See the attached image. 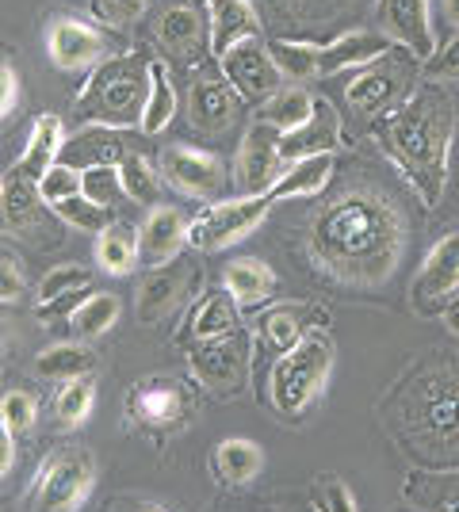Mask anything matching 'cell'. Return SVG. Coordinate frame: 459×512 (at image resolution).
<instances>
[{
    "mask_svg": "<svg viewBox=\"0 0 459 512\" xmlns=\"http://www.w3.org/2000/svg\"><path fill=\"white\" fill-rule=\"evenodd\" d=\"M119 184H123V195H127L131 203L157 207V195H161V169L153 165L150 157L127 153V157L119 161Z\"/></svg>",
    "mask_w": 459,
    "mask_h": 512,
    "instance_id": "cell-38",
    "label": "cell"
},
{
    "mask_svg": "<svg viewBox=\"0 0 459 512\" xmlns=\"http://www.w3.org/2000/svg\"><path fill=\"white\" fill-rule=\"evenodd\" d=\"M39 421V402H35V394H27V390H4L0 394V425L8 428L16 440L27 436L31 428Z\"/></svg>",
    "mask_w": 459,
    "mask_h": 512,
    "instance_id": "cell-42",
    "label": "cell"
},
{
    "mask_svg": "<svg viewBox=\"0 0 459 512\" xmlns=\"http://www.w3.org/2000/svg\"><path fill=\"white\" fill-rule=\"evenodd\" d=\"M337 142H341V119H337V111H333L326 100H318L310 123L284 138V161L291 165V161H303V157L333 153Z\"/></svg>",
    "mask_w": 459,
    "mask_h": 512,
    "instance_id": "cell-26",
    "label": "cell"
},
{
    "mask_svg": "<svg viewBox=\"0 0 459 512\" xmlns=\"http://www.w3.org/2000/svg\"><path fill=\"white\" fill-rule=\"evenodd\" d=\"M81 195H88L92 203H104V207H115L123 195V184H119V165H96V169L81 172Z\"/></svg>",
    "mask_w": 459,
    "mask_h": 512,
    "instance_id": "cell-44",
    "label": "cell"
},
{
    "mask_svg": "<svg viewBox=\"0 0 459 512\" xmlns=\"http://www.w3.org/2000/svg\"><path fill=\"white\" fill-rule=\"evenodd\" d=\"M23 287H27V276H23V264L8 249H0V306L23 299Z\"/></svg>",
    "mask_w": 459,
    "mask_h": 512,
    "instance_id": "cell-49",
    "label": "cell"
},
{
    "mask_svg": "<svg viewBox=\"0 0 459 512\" xmlns=\"http://www.w3.org/2000/svg\"><path fill=\"white\" fill-rule=\"evenodd\" d=\"M134 512H169V509H161V505H138Z\"/></svg>",
    "mask_w": 459,
    "mask_h": 512,
    "instance_id": "cell-55",
    "label": "cell"
},
{
    "mask_svg": "<svg viewBox=\"0 0 459 512\" xmlns=\"http://www.w3.org/2000/svg\"><path fill=\"white\" fill-rule=\"evenodd\" d=\"M96 409V379L81 375V379H69L58 386L54 394V421L62 428H81Z\"/></svg>",
    "mask_w": 459,
    "mask_h": 512,
    "instance_id": "cell-37",
    "label": "cell"
},
{
    "mask_svg": "<svg viewBox=\"0 0 459 512\" xmlns=\"http://www.w3.org/2000/svg\"><path fill=\"white\" fill-rule=\"evenodd\" d=\"M314 107H318V100H314L303 85H284L268 104H261V119L264 123H272V127L287 138V134H295L299 127L310 123Z\"/></svg>",
    "mask_w": 459,
    "mask_h": 512,
    "instance_id": "cell-34",
    "label": "cell"
},
{
    "mask_svg": "<svg viewBox=\"0 0 459 512\" xmlns=\"http://www.w3.org/2000/svg\"><path fill=\"white\" fill-rule=\"evenodd\" d=\"M241 329V302L226 291V287H215L207 291L203 299L192 306V318H188V329H184V341H215V337H226Z\"/></svg>",
    "mask_w": 459,
    "mask_h": 512,
    "instance_id": "cell-23",
    "label": "cell"
},
{
    "mask_svg": "<svg viewBox=\"0 0 459 512\" xmlns=\"http://www.w3.org/2000/svg\"><path fill=\"white\" fill-rule=\"evenodd\" d=\"M157 43L165 46L169 58H176V62H192L199 54V43H207L196 8H188V4L165 8L161 20H157Z\"/></svg>",
    "mask_w": 459,
    "mask_h": 512,
    "instance_id": "cell-28",
    "label": "cell"
},
{
    "mask_svg": "<svg viewBox=\"0 0 459 512\" xmlns=\"http://www.w3.org/2000/svg\"><path fill=\"white\" fill-rule=\"evenodd\" d=\"M333 363H337V344L326 329H314L303 344H295L291 352H284L272 363V375H268L272 409L287 421H299L306 409L326 394Z\"/></svg>",
    "mask_w": 459,
    "mask_h": 512,
    "instance_id": "cell-5",
    "label": "cell"
},
{
    "mask_svg": "<svg viewBox=\"0 0 459 512\" xmlns=\"http://www.w3.org/2000/svg\"><path fill=\"white\" fill-rule=\"evenodd\" d=\"M284 165V134L257 119L245 130L238 146V161H234V184L241 195H264L276 184V169Z\"/></svg>",
    "mask_w": 459,
    "mask_h": 512,
    "instance_id": "cell-11",
    "label": "cell"
},
{
    "mask_svg": "<svg viewBox=\"0 0 459 512\" xmlns=\"http://www.w3.org/2000/svg\"><path fill=\"white\" fill-rule=\"evenodd\" d=\"M211 470H215V482H219V486H230V490L249 486L253 478H261V470H264L261 444H253V440H245V436H226V440H219L215 451H211Z\"/></svg>",
    "mask_w": 459,
    "mask_h": 512,
    "instance_id": "cell-24",
    "label": "cell"
},
{
    "mask_svg": "<svg viewBox=\"0 0 459 512\" xmlns=\"http://www.w3.org/2000/svg\"><path fill=\"white\" fill-rule=\"evenodd\" d=\"M184 104H188L192 127L203 130V134H222V130H230L241 119V111H245L241 92L230 85L226 77H199V81H192Z\"/></svg>",
    "mask_w": 459,
    "mask_h": 512,
    "instance_id": "cell-15",
    "label": "cell"
},
{
    "mask_svg": "<svg viewBox=\"0 0 459 512\" xmlns=\"http://www.w3.org/2000/svg\"><path fill=\"white\" fill-rule=\"evenodd\" d=\"M222 283H226V291L241 306H261V302H268L276 295V272L264 260H249V256L230 260L226 272H222Z\"/></svg>",
    "mask_w": 459,
    "mask_h": 512,
    "instance_id": "cell-31",
    "label": "cell"
},
{
    "mask_svg": "<svg viewBox=\"0 0 459 512\" xmlns=\"http://www.w3.org/2000/svg\"><path fill=\"white\" fill-rule=\"evenodd\" d=\"M184 245H188V218L169 203L150 207L138 226V260L146 268H161L173 264Z\"/></svg>",
    "mask_w": 459,
    "mask_h": 512,
    "instance_id": "cell-17",
    "label": "cell"
},
{
    "mask_svg": "<svg viewBox=\"0 0 459 512\" xmlns=\"http://www.w3.org/2000/svg\"><path fill=\"white\" fill-rule=\"evenodd\" d=\"M329 310L326 306H276L264 314V341L272 352H291L295 344H303L314 329H326Z\"/></svg>",
    "mask_w": 459,
    "mask_h": 512,
    "instance_id": "cell-22",
    "label": "cell"
},
{
    "mask_svg": "<svg viewBox=\"0 0 459 512\" xmlns=\"http://www.w3.org/2000/svg\"><path fill=\"white\" fill-rule=\"evenodd\" d=\"M379 23H383V35L394 46L410 50L421 65L437 54L440 43L429 0H379Z\"/></svg>",
    "mask_w": 459,
    "mask_h": 512,
    "instance_id": "cell-14",
    "label": "cell"
},
{
    "mask_svg": "<svg viewBox=\"0 0 459 512\" xmlns=\"http://www.w3.org/2000/svg\"><path fill=\"white\" fill-rule=\"evenodd\" d=\"M249 4H253V0H249Z\"/></svg>",
    "mask_w": 459,
    "mask_h": 512,
    "instance_id": "cell-60",
    "label": "cell"
},
{
    "mask_svg": "<svg viewBox=\"0 0 459 512\" xmlns=\"http://www.w3.org/2000/svg\"><path fill=\"white\" fill-rule=\"evenodd\" d=\"M16 467V436L0 425V478Z\"/></svg>",
    "mask_w": 459,
    "mask_h": 512,
    "instance_id": "cell-52",
    "label": "cell"
},
{
    "mask_svg": "<svg viewBox=\"0 0 459 512\" xmlns=\"http://www.w3.org/2000/svg\"><path fill=\"white\" fill-rule=\"evenodd\" d=\"M138 264V234L127 222H111L96 234V268L104 276H131Z\"/></svg>",
    "mask_w": 459,
    "mask_h": 512,
    "instance_id": "cell-33",
    "label": "cell"
},
{
    "mask_svg": "<svg viewBox=\"0 0 459 512\" xmlns=\"http://www.w3.org/2000/svg\"><path fill=\"white\" fill-rule=\"evenodd\" d=\"M410 245L406 211L379 188H345L306 226V256L326 279L375 291L394 276Z\"/></svg>",
    "mask_w": 459,
    "mask_h": 512,
    "instance_id": "cell-1",
    "label": "cell"
},
{
    "mask_svg": "<svg viewBox=\"0 0 459 512\" xmlns=\"http://www.w3.org/2000/svg\"><path fill=\"white\" fill-rule=\"evenodd\" d=\"M127 153L119 150V138L115 130L104 127H85L77 138H66L62 146V165H73V169H96V165H119Z\"/></svg>",
    "mask_w": 459,
    "mask_h": 512,
    "instance_id": "cell-32",
    "label": "cell"
},
{
    "mask_svg": "<svg viewBox=\"0 0 459 512\" xmlns=\"http://www.w3.org/2000/svg\"><path fill=\"white\" fill-rule=\"evenodd\" d=\"M146 92H150V62L138 54H108L81 85L73 115L85 127L131 130L142 123Z\"/></svg>",
    "mask_w": 459,
    "mask_h": 512,
    "instance_id": "cell-4",
    "label": "cell"
},
{
    "mask_svg": "<svg viewBox=\"0 0 459 512\" xmlns=\"http://www.w3.org/2000/svg\"><path fill=\"white\" fill-rule=\"evenodd\" d=\"M391 39L379 31H349L333 43L318 46V77H333V73H349V69H364L375 58H383L391 50Z\"/></svg>",
    "mask_w": 459,
    "mask_h": 512,
    "instance_id": "cell-20",
    "label": "cell"
},
{
    "mask_svg": "<svg viewBox=\"0 0 459 512\" xmlns=\"http://www.w3.org/2000/svg\"><path fill=\"white\" fill-rule=\"evenodd\" d=\"M314 512H360L356 509V493L341 482V478H318L314 482Z\"/></svg>",
    "mask_w": 459,
    "mask_h": 512,
    "instance_id": "cell-47",
    "label": "cell"
},
{
    "mask_svg": "<svg viewBox=\"0 0 459 512\" xmlns=\"http://www.w3.org/2000/svg\"><path fill=\"white\" fill-rule=\"evenodd\" d=\"M50 211L58 214L66 226H77V230H88V234H100L115 222V207H104V203H92L88 195H69L62 203H54Z\"/></svg>",
    "mask_w": 459,
    "mask_h": 512,
    "instance_id": "cell-41",
    "label": "cell"
},
{
    "mask_svg": "<svg viewBox=\"0 0 459 512\" xmlns=\"http://www.w3.org/2000/svg\"><path fill=\"white\" fill-rule=\"evenodd\" d=\"M188 367L207 390H215L222 398H234L249 383V367H253V341L245 329H234L215 341H196L188 348Z\"/></svg>",
    "mask_w": 459,
    "mask_h": 512,
    "instance_id": "cell-9",
    "label": "cell"
},
{
    "mask_svg": "<svg viewBox=\"0 0 459 512\" xmlns=\"http://www.w3.org/2000/svg\"><path fill=\"white\" fill-rule=\"evenodd\" d=\"M222 77L241 92L245 104H268L280 88H284V73L272 62V50L261 39H241L219 58Z\"/></svg>",
    "mask_w": 459,
    "mask_h": 512,
    "instance_id": "cell-10",
    "label": "cell"
},
{
    "mask_svg": "<svg viewBox=\"0 0 459 512\" xmlns=\"http://www.w3.org/2000/svg\"><path fill=\"white\" fill-rule=\"evenodd\" d=\"M119 310H123V302L119 295H104V291H92L85 302H81V310L69 318V329H73V341H100L104 333L115 329V321H119Z\"/></svg>",
    "mask_w": 459,
    "mask_h": 512,
    "instance_id": "cell-35",
    "label": "cell"
},
{
    "mask_svg": "<svg viewBox=\"0 0 459 512\" xmlns=\"http://www.w3.org/2000/svg\"><path fill=\"white\" fill-rule=\"evenodd\" d=\"M402 497L417 512H459V470H410Z\"/></svg>",
    "mask_w": 459,
    "mask_h": 512,
    "instance_id": "cell-25",
    "label": "cell"
},
{
    "mask_svg": "<svg viewBox=\"0 0 459 512\" xmlns=\"http://www.w3.org/2000/svg\"><path fill=\"white\" fill-rule=\"evenodd\" d=\"M92 371H96V352L85 341L50 344L35 356V375L50 379V383H69V379H81Z\"/></svg>",
    "mask_w": 459,
    "mask_h": 512,
    "instance_id": "cell-30",
    "label": "cell"
},
{
    "mask_svg": "<svg viewBox=\"0 0 459 512\" xmlns=\"http://www.w3.org/2000/svg\"><path fill=\"white\" fill-rule=\"evenodd\" d=\"M46 54L62 73H81V69H96L108 58V39L100 27L73 16H54L46 23Z\"/></svg>",
    "mask_w": 459,
    "mask_h": 512,
    "instance_id": "cell-13",
    "label": "cell"
},
{
    "mask_svg": "<svg viewBox=\"0 0 459 512\" xmlns=\"http://www.w3.org/2000/svg\"><path fill=\"white\" fill-rule=\"evenodd\" d=\"M16 104H20V73H16V65L0 58V119H8Z\"/></svg>",
    "mask_w": 459,
    "mask_h": 512,
    "instance_id": "cell-50",
    "label": "cell"
},
{
    "mask_svg": "<svg viewBox=\"0 0 459 512\" xmlns=\"http://www.w3.org/2000/svg\"><path fill=\"white\" fill-rule=\"evenodd\" d=\"M0 352H4V333H0Z\"/></svg>",
    "mask_w": 459,
    "mask_h": 512,
    "instance_id": "cell-58",
    "label": "cell"
},
{
    "mask_svg": "<svg viewBox=\"0 0 459 512\" xmlns=\"http://www.w3.org/2000/svg\"><path fill=\"white\" fill-rule=\"evenodd\" d=\"M207 50L222 58L230 46H238L241 39H261V16L253 12L249 0H211L207 4Z\"/></svg>",
    "mask_w": 459,
    "mask_h": 512,
    "instance_id": "cell-19",
    "label": "cell"
},
{
    "mask_svg": "<svg viewBox=\"0 0 459 512\" xmlns=\"http://www.w3.org/2000/svg\"><path fill=\"white\" fill-rule=\"evenodd\" d=\"M157 169L173 192L188 195V199H211L226 188V165L215 153L196 150V146H169L161 153Z\"/></svg>",
    "mask_w": 459,
    "mask_h": 512,
    "instance_id": "cell-12",
    "label": "cell"
},
{
    "mask_svg": "<svg viewBox=\"0 0 459 512\" xmlns=\"http://www.w3.org/2000/svg\"><path fill=\"white\" fill-rule=\"evenodd\" d=\"M444 325H448V333H452V337H459V299L444 310Z\"/></svg>",
    "mask_w": 459,
    "mask_h": 512,
    "instance_id": "cell-53",
    "label": "cell"
},
{
    "mask_svg": "<svg viewBox=\"0 0 459 512\" xmlns=\"http://www.w3.org/2000/svg\"><path fill=\"white\" fill-rule=\"evenodd\" d=\"M127 409H131V417L146 421V425H176L184 417V394L176 386L150 379L127 394Z\"/></svg>",
    "mask_w": 459,
    "mask_h": 512,
    "instance_id": "cell-29",
    "label": "cell"
},
{
    "mask_svg": "<svg viewBox=\"0 0 459 512\" xmlns=\"http://www.w3.org/2000/svg\"><path fill=\"white\" fill-rule=\"evenodd\" d=\"M81 287L92 291L88 268H81V264H58V268H50V272L43 276V283H39V306H43V302L62 299V295H69V291H81Z\"/></svg>",
    "mask_w": 459,
    "mask_h": 512,
    "instance_id": "cell-43",
    "label": "cell"
},
{
    "mask_svg": "<svg viewBox=\"0 0 459 512\" xmlns=\"http://www.w3.org/2000/svg\"><path fill=\"white\" fill-rule=\"evenodd\" d=\"M272 195H241V199H222L211 203L207 211H199L188 222V245L196 253H222L230 245H238L261 226L272 211Z\"/></svg>",
    "mask_w": 459,
    "mask_h": 512,
    "instance_id": "cell-8",
    "label": "cell"
},
{
    "mask_svg": "<svg viewBox=\"0 0 459 512\" xmlns=\"http://www.w3.org/2000/svg\"><path fill=\"white\" fill-rule=\"evenodd\" d=\"M62 146H66V123H62V115L46 111V115H39V119L31 123V138H27V146H23L20 169L16 172H20L23 180L39 184L46 172L62 161Z\"/></svg>",
    "mask_w": 459,
    "mask_h": 512,
    "instance_id": "cell-21",
    "label": "cell"
},
{
    "mask_svg": "<svg viewBox=\"0 0 459 512\" xmlns=\"http://www.w3.org/2000/svg\"><path fill=\"white\" fill-rule=\"evenodd\" d=\"M199 4H203V8H207V4H211V0H199Z\"/></svg>",
    "mask_w": 459,
    "mask_h": 512,
    "instance_id": "cell-59",
    "label": "cell"
},
{
    "mask_svg": "<svg viewBox=\"0 0 459 512\" xmlns=\"http://www.w3.org/2000/svg\"><path fill=\"white\" fill-rule=\"evenodd\" d=\"M421 73L429 81H459V31L444 46H437V54L421 65Z\"/></svg>",
    "mask_w": 459,
    "mask_h": 512,
    "instance_id": "cell-48",
    "label": "cell"
},
{
    "mask_svg": "<svg viewBox=\"0 0 459 512\" xmlns=\"http://www.w3.org/2000/svg\"><path fill=\"white\" fill-rule=\"evenodd\" d=\"M196 283V268L188 260L176 256L173 264H161V268H150V276L142 279L138 287V318L153 325V321L169 318L180 299L188 295V287Z\"/></svg>",
    "mask_w": 459,
    "mask_h": 512,
    "instance_id": "cell-18",
    "label": "cell"
},
{
    "mask_svg": "<svg viewBox=\"0 0 459 512\" xmlns=\"http://www.w3.org/2000/svg\"><path fill=\"white\" fill-rule=\"evenodd\" d=\"M383 153L402 180L433 211L448 192V165L456 142V100L440 81H425L406 104L391 111L375 130Z\"/></svg>",
    "mask_w": 459,
    "mask_h": 512,
    "instance_id": "cell-3",
    "label": "cell"
},
{
    "mask_svg": "<svg viewBox=\"0 0 459 512\" xmlns=\"http://www.w3.org/2000/svg\"><path fill=\"white\" fill-rule=\"evenodd\" d=\"M459 291V230L444 234L421 260V272L414 279V302L417 310L433 314L444 299H452Z\"/></svg>",
    "mask_w": 459,
    "mask_h": 512,
    "instance_id": "cell-16",
    "label": "cell"
},
{
    "mask_svg": "<svg viewBox=\"0 0 459 512\" xmlns=\"http://www.w3.org/2000/svg\"><path fill=\"white\" fill-rule=\"evenodd\" d=\"M96 459L81 444L54 448L39 467L35 490H31V512H81L96 490Z\"/></svg>",
    "mask_w": 459,
    "mask_h": 512,
    "instance_id": "cell-7",
    "label": "cell"
},
{
    "mask_svg": "<svg viewBox=\"0 0 459 512\" xmlns=\"http://www.w3.org/2000/svg\"><path fill=\"white\" fill-rule=\"evenodd\" d=\"M337 169V157L333 153H318V157H303V161H291V169L284 176H276V184L268 188V195L280 203V199H314L329 188Z\"/></svg>",
    "mask_w": 459,
    "mask_h": 512,
    "instance_id": "cell-27",
    "label": "cell"
},
{
    "mask_svg": "<svg viewBox=\"0 0 459 512\" xmlns=\"http://www.w3.org/2000/svg\"><path fill=\"white\" fill-rule=\"evenodd\" d=\"M0 207H4L8 222H12L16 230H31L46 203H43V195H39V184L23 180L20 172H16V176L4 184V199H0Z\"/></svg>",
    "mask_w": 459,
    "mask_h": 512,
    "instance_id": "cell-40",
    "label": "cell"
},
{
    "mask_svg": "<svg viewBox=\"0 0 459 512\" xmlns=\"http://www.w3.org/2000/svg\"><path fill=\"white\" fill-rule=\"evenodd\" d=\"M88 295H92V291H88V287H81V291H69V295H62V299L43 302V306H39V318H43V321H62V318H73V314L81 310V302H85Z\"/></svg>",
    "mask_w": 459,
    "mask_h": 512,
    "instance_id": "cell-51",
    "label": "cell"
},
{
    "mask_svg": "<svg viewBox=\"0 0 459 512\" xmlns=\"http://www.w3.org/2000/svg\"><path fill=\"white\" fill-rule=\"evenodd\" d=\"M176 115V88L169 81V69L161 62H150V92H146V111H142V134H161V130L173 123Z\"/></svg>",
    "mask_w": 459,
    "mask_h": 512,
    "instance_id": "cell-36",
    "label": "cell"
},
{
    "mask_svg": "<svg viewBox=\"0 0 459 512\" xmlns=\"http://www.w3.org/2000/svg\"><path fill=\"white\" fill-rule=\"evenodd\" d=\"M4 184H8V180H4V176H0V199H4Z\"/></svg>",
    "mask_w": 459,
    "mask_h": 512,
    "instance_id": "cell-56",
    "label": "cell"
},
{
    "mask_svg": "<svg viewBox=\"0 0 459 512\" xmlns=\"http://www.w3.org/2000/svg\"><path fill=\"white\" fill-rule=\"evenodd\" d=\"M440 12H444V20L459 31V0H440Z\"/></svg>",
    "mask_w": 459,
    "mask_h": 512,
    "instance_id": "cell-54",
    "label": "cell"
},
{
    "mask_svg": "<svg viewBox=\"0 0 459 512\" xmlns=\"http://www.w3.org/2000/svg\"><path fill=\"white\" fill-rule=\"evenodd\" d=\"M146 4L150 0H88V12L108 27H131L146 16Z\"/></svg>",
    "mask_w": 459,
    "mask_h": 512,
    "instance_id": "cell-46",
    "label": "cell"
},
{
    "mask_svg": "<svg viewBox=\"0 0 459 512\" xmlns=\"http://www.w3.org/2000/svg\"><path fill=\"white\" fill-rule=\"evenodd\" d=\"M314 4H337V0H314Z\"/></svg>",
    "mask_w": 459,
    "mask_h": 512,
    "instance_id": "cell-57",
    "label": "cell"
},
{
    "mask_svg": "<svg viewBox=\"0 0 459 512\" xmlns=\"http://www.w3.org/2000/svg\"><path fill=\"white\" fill-rule=\"evenodd\" d=\"M417 58L402 46H391L383 58H375L372 65L356 69V77L345 88V100L360 119L383 123L391 111L406 104L417 92Z\"/></svg>",
    "mask_w": 459,
    "mask_h": 512,
    "instance_id": "cell-6",
    "label": "cell"
},
{
    "mask_svg": "<svg viewBox=\"0 0 459 512\" xmlns=\"http://www.w3.org/2000/svg\"><path fill=\"white\" fill-rule=\"evenodd\" d=\"M39 195H43L46 207L62 203V199H69V195H81V169H73V165H62V161H58V165L39 180Z\"/></svg>",
    "mask_w": 459,
    "mask_h": 512,
    "instance_id": "cell-45",
    "label": "cell"
},
{
    "mask_svg": "<svg viewBox=\"0 0 459 512\" xmlns=\"http://www.w3.org/2000/svg\"><path fill=\"white\" fill-rule=\"evenodd\" d=\"M272 62L280 65L284 81H314L318 77V43H303V39H272Z\"/></svg>",
    "mask_w": 459,
    "mask_h": 512,
    "instance_id": "cell-39",
    "label": "cell"
},
{
    "mask_svg": "<svg viewBox=\"0 0 459 512\" xmlns=\"http://www.w3.org/2000/svg\"><path fill=\"white\" fill-rule=\"evenodd\" d=\"M379 413L398 448L425 470H459V356L433 348L414 360Z\"/></svg>",
    "mask_w": 459,
    "mask_h": 512,
    "instance_id": "cell-2",
    "label": "cell"
}]
</instances>
